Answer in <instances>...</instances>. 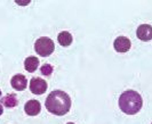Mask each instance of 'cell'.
Returning <instances> with one entry per match:
<instances>
[{
  "label": "cell",
  "mask_w": 152,
  "mask_h": 124,
  "mask_svg": "<svg viewBox=\"0 0 152 124\" xmlns=\"http://www.w3.org/2000/svg\"><path fill=\"white\" fill-rule=\"evenodd\" d=\"M143 106L142 96L135 90H127L119 97V107L122 113L127 115H134L138 113Z\"/></svg>",
  "instance_id": "obj_2"
},
{
  "label": "cell",
  "mask_w": 152,
  "mask_h": 124,
  "mask_svg": "<svg viewBox=\"0 0 152 124\" xmlns=\"http://www.w3.org/2000/svg\"><path fill=\"white\" fill-rule=\"evenodd\" d=\"M30 91L34 94H42L47 90V82L40 78H32L30 81Z\"/></svg>",
  "instance_id": "obj_4"
},
{
  "label": "cell",
  "mask_w": 152,
  "mask_h": 124,
  "mask_svg": "<svg viewBox=\"0 0 152 124\" xmlns=\"http://www.w3.org/2000/svg\"><path fill=\"white\" fill-rule=\"evenodd\" d=\"M66 124H76V123H66Z\"/></svg>",
  "instance_id": "obj_14"
},
{
  "label": "cell",
  "mask_w": 152,
  "mask_h": 124,
  "mask_svg": "<svg viewBox=\"0 0 152 124\" xmlns=\"http://www.w3.org/2000/svg\"><path fill=\"white\" fill-rule=\"evenodd\" d=\"M0 97H1V91H0ZM2 112H4V108H2V106L0 105V115L2 114Z\"/></svg>",
  "instance_id": "obj_13"
},
{
  "label": "cell",
  "mask_w": 152,
  "mask_h": 124,
  "mask_svg": "<svg viewBox=\"0 0 152 124\" xmlns=\"http://www.w3.org/2000/svg\"><path fill=\"white\" fill-rule=\"evenodd\" d=\"M46 108L54 115H65L71 108V98L62 90H54L46 98Z\"/></svg>",
  "instance_id": "obj_1"
},
{
  "label": "cell",
  "mask_w": 152,
  "mask_h": 124,
  "mask_svg": "<svg viewBox=\"0 0 152 124\" xmlns=\"http://www.w3.org/2000/svg\"><path fill=\"white\" fill-rule=\"evenodd\" d=\"M2 105H5L8 108H12V107H15L17 105V98H16V94H7L2 99H1Z\"/></svg>",
  "instance_id": "obj_11"
},
{
  "label": "cell",
  "mask_w": 152,
  "mask_h": 124,
  "mask_svg": "<svg viewBox=\"0 0 152 124\" xmlns=\"http://www.w3.org/2000/svg\"><path fill=\"white\" fill-rule=\"evenodd\" d=\"M136 37L141 41H150L152 39V26L149 24H142L137 27Z\"/></svg>",
  "instance_id": "obj_6"
},
{
  "label": "cell",
  "mask_w": 152,
  "mask_h": 124,
  "mask_svg": "<svg viewBox=\"0 0 152 124\" xmlns=\"http://www.w3.org/2000/svg\"><path fill=\"white\" fill-rule=\"evenodd\" d=\"M54 49H55V45L52 41V39L47 38V37H41L39 38L36 43H34V50L36 53L42 57H47L49 55L53 54Z\"/></svg>",
  "instance_id": "obj_3"
},
{
  "label": "cell",
  "mask_w": 152,
  "mask_h": 124,
  "mask_svg": "<svg viewBox=\"0 0 152 124\" xmlns=\"http://www.w3.org/2000/svg\"><path fill=\"white\" fill-rule=\"evenodd\" d=\"M151 124H152V123H151Z\"/></svg>",
  "instance_id": "obj_15"
},
{
  "label": "cell",
  "mask_w": 152,
  "mask_h": 124,
  "mask_svg": "<svg viewBox=\"0 0 152 124\" xmlns=\"http://www.w3.org/2000/svg\"><path fill=\"white\" fill-rule=\"evenodd\" d=\"M113 47L118 53H127L132 47V42L127 37H118L114 40Z\"/></svg>",
  "instance_id": "obj_5"
},
{
  "label": "cell",
  "mask_w": 152,
  "mask_h": 124,
  "mask_svg": "<svg viewBox=\"0 0 152 124\" xmlns=\"http://www.w3.org/2000/svg\"><path fill=\"white\" fill-rule=\"evenodd\" d=\"M24 110H25V113H26L28 115H30V116H36V115H38L39 113H40V110H41V105H40V102H39L38 100L31 99V100H29L25 104Z\"/></svg>",
  "instance_id": "obj_7"
},
{
  "label": "cell",
  "mask_w": 152,
  "mask_h": 124,
  "mask_svg": "<svg viewBox=\"0 0 152 124\" xmlns=\"http://www.w3.org/2000/svg\"><path fill=\"white\" fill-rule=\"evenodd\" d=\"M40 72H41V74H42V75L49 76V75L53 73V66H52V65H49V64H45V65H42V66H41Z\"/></svg>",
  "instance_id": "obj_12"
},
{
  "label": "cell",
  "mask_w": 152,
  "mask_h": 124,
  "mask_svg": "<svg viewBox=\"0 0 152 124\" xmlns=\"http://www.w3.org/2000/svg\"><path fill=\"white\" fill-rule=\"evenodd\" d=\"M38 65H39V59L37 57H34V56H30V57H28L26 59H25V62H24V67H25V70L28 71V72H30V73H33L34 71L38 68Z\"/></svg>",
  "instance_id": "obj_9"
},
{
  "label": "cell",
  "mask_w": 152,
  "mask_h": 124,
  "mask_svg": "<svg viewBox=\"0 0 152 124\" xmlns=\"http://www.w3.org/2000/svg\"><path fill=\"white\" fill-rule=\"evenodd\" d=\"M57 40H58V43H60L61 46L68 47L72 43V35H71L70 32L63 31L57 35Z\"/></svg>",
  "instance_id": "obj_10"
},
{
  "label": "cell",
  "mask_w": 152,
  "mask_h": 124,
  "mask_svg": "<svg viewBox=\"0 0 152 124\" xmlns=\"http://www.w3.org/2000/svg\"><path fill=\"white\" fill-rule=\"evenodd\" d=\"M10 84L12 87L17 90V91H23L25 88H26V84H28V80L26 78L22 75V74H16L14 75L12 80H10Z\"/></svg>",
  "instance_id": "obj_8"
}]
</instances>
